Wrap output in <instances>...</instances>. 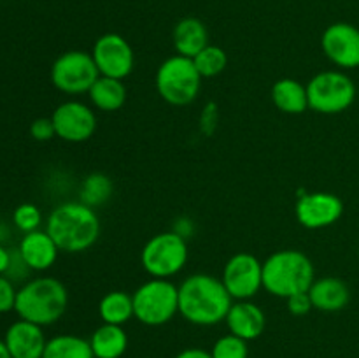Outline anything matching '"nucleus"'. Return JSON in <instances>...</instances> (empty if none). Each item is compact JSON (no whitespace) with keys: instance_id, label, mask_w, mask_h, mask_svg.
I'll use <instances>...</instances> for the list:
<instances>
[{"instance_id":"3","label":"nucleus","mask_w":359,"mask_h":358,"mask_svg":"<svg viewBox=\"0 0 359 358\" xmlns=\"http://www.w3.org/2000/svg\"><path fill=\"white\" fill-rule=\"evenodd\" d=\"M69 307V291L56 277H34L18 290L14 311L20 319L48 326L58 321Z\"/></svg>"},{"instance_id":"37","label":"nucleus","mask_w":359,"mask_h":358,"mask_svg":"<svg viewBox=\"0 0 359 358\" xmlns=\"http://www.w3.org/2000/svg\"><path fill=\"white\" fill-rule=\"evenodd\" d=\"M0 358H13V357H11L9 350H7L6 343H4L2 339H0Z\"/></svg>"},{"instance_id":"11","label":"nucleus","mask_w":359,"mask_h":358,"mask_svg":"<svg viewBox=\"0 0 359 358\" xmlns=\"http://www.w3.org/2000/svg\"><path fill=\"white\" fill-rule=\"evenodd\" d=\"M91 56L100 76L114 79H126L135 67V55L130 42L123 35L112 32L100 35L95 41Z\"/></svg>"},{"instance_id":"28","label":"nucleus","mask_w":359,"mask_h":358,"mask_svg":"<svg viewBox=\"0 0 359 358\" xmlns=\"http://www.w3.org/2000/svg\"><path fill=\"white\" fill-rule=\"evenodd\" d=\"M13 223L14 227H16L20 232H23V234L41 230V225H42L41 209H39L35 204H30V202L20 204L13 213Z\"/></svg>"},{"instance_id":"2","label":"nucleus","mask_w":359,"mask_h":358,"mask_svg":"<svg viewBox=\"0 0 359 358\" xmlns=\"http://www.w3.org/2000/svg\"><path fill=\"white\" fill-rule=\"evenodd\" d=\"M46 232L51 235L60 251H88L100 235V220L93 207L81 200L63 202L49 213Z\"/></svg>"},{"instance_id":"5","label":"nucleus","mask_w":359,"mask_h":358,"mask_svg":"<svg viewBox=\"0 0 359 358\" xmlns=\"http://www.w3.org/2000/svg\"><path fill=\"white\" fill-rule=\"evenodd\" d=\"M202 79L193 58L175 53L168 56L156 70L158 95L170 105H188L198 97Z\"/></svg>"},{"instance_id":"24","label":"nucleus","mask_w":359,"mask_h":358,"mask_svg":"<svg viewBox=\"0 0 359 358\" xmlns=\"http://www.w3.org/2000/svg\"><path fill=\"white\" fill-rule=\"evenodd\" d=\"M42 358H95L90 340L74 333H60L48 339Z\"/></svg>"},{"instance_id":"12","label":"nucleus","mask_w":359,"mask_h":358,"mask_svg":"<svg viewBox=\"0 0 359 358\" xmlns=\"http://www.w3.org/2000/svg\"><path fill=\"white\" fill-rule=\"evenodd\" d=\"M56 137L65 142H84L97 130V114L88 104L79 100L62 102L51 114Z\"/></svg>"},{"instance_id":"9","label":"nucleus","mask_w":359,"mask_h":358,"mask_svg":"<svg viewBox=\"0 0 359 358\" xmlns=\"http://www.w3.org/2000/svg\"><path fill=\"white\" fill-rule=\"evenodd\" d=\"M98 77L100 72L91 53L79 49L62 53L51 65L53 86L67 95L88 93Z\"/></svg>"},{"instance_id":"33","label":"nucleus","mask_w":359,"mask_h":358,"mask_svg":"<svg viewBox=\"0 0 359 358\" xmlns=\"http://www.w3.org/2000/svg\"><path fill=\"white\" fill-rule=\"evenodd\" d=\"M217 121V107L216 104H207L205 109L202 112V118H200V123H202V130L205 133H212V130L216 128Z\"/></svg>"},{"instance_id":"16","label":"nucleus","mask_w":359,"mask_h":358,"mask_svg":"<svg viewBox=\"0 0 359 358\" xmlns=\"http://www.w3.org/2000/svg\"><path fill=\"white\" fill-rule=\"evenodd\" d=\"M228 330L244 340H255L265 332L266 316L258 304L251 300H233L226 319Z\"/></svg>"},{"instance_id":"32","label":"nucleus","mask_w":359,"mask_h":358,"mask_svg":"<svg viewBox=\"0 0 359 358\" xmlns=\"http://www.w3.org/2000/svg\"><path fill=\"white\" fill-rule=\"evenodd\" d=\"M286 305H287V311L291 312L293 316H305L312 311V300L309 297V291L305 293H297L293 297L286 298Z\"/></svg>"},{"instance_id":"14","label":"nucleus","mask_w":359,"mask_h":358,"mask_svg":"<svg viewBox=\"0 0 359 358\" xmlns=\"http://www.w3.org/2000/svg\"><path fill=\"white\" fill-rule=\"evenodd\" d=\"M321 48L326 58L340 69L359 67V28L339 21L323 32Z\"/></svg>"},{"instance_id":"4","label":"nucleus","mask_w":359,"mask_h":358,"mask_svg":"<svg viewBox=\"0 0 359 358\" xmlns=\"http://www.w3.org/2000/svg\"><path fill=\"white\" fill-rule=\"evenodd\" d=\"M314 279V263L298 249H279L263 262V288L273 297L290 298L305 293Z\"/></svg>"},{"instance_id":"25","label":"nucleus","mask_w":359,"mask_h":358,"mask_svg":"<svg viewBox=\"0 0 359 358\" xmlns=\"http://www.w3.org/2000/svg\"><path fill=\"white\" fill-rule=\"evenodd\" d=\"M114 192V185H112L111 178L104 172H91L83 179V185L79 190V200L86 206L97 207L104 206Z\"/></svg>"},{"instance_id":"8","label":"nucleus","mask_w":359,"mask_h":358,"mask_svg":"<svg viewBox=\"0 0 359 358\" xmlns=\"http://www.w3.org/2000/svg\"><path fill=\"white\" fill-rule=\"evenodd\" d=\"M188 256V241L174 230H168L153 235L144 244L140 263L151 277L168 279L184 269Z\"/></svg>"},{"instance_id":"18","label":"nucleus","mask_w":359,"mask_h":358,"mask_svg":"<svg viewBox=\"0 0 359 358\" xmlns=\"http://www.w3.org/2000/svg\"><path fill=\"white\" fill-rule=\"evenodd\" d=\"M309 297L312 300V307L323 312L342 311L351 300V290L340 277L325 276L314 279L309 288Z\"/></svg>"},{"instance_id":"35","label":"nucleus","mask_w":359,"mask_h":358,"mask_svg":"<svg viewBox=\"0 0 359 358\" xmlns=\"http://www.w3.org/2000/svg\"><path fill=\"white\" fill-rule=\"evenodd\" d=\"M175 358H212L210 351L202 350V347H186L181 353L175 354Z\"/></svg>"},{"instance_id":"30","label":"nucleus","mask_w":359,"mask_h":358,"mask_svg":"<svg viewBox=\"0 0 359 358\" xmlns=\"http://www.w3.org/2000/svg\"><path fill=\"white\" fill-rule=\"evenodd\" d=\"M18 290L14 288V283L6 276H0V314L4 312L14 311L16 305Z\"/></svg>"},{"instance_id":"34","label":"nucleus","mask_w":359,"mask_h":358,"mask_svg":"<svg viewBox=\"0 0 359 358\" xmlns=\"http://www.w3.org/2000/svg\"><path fill=\"white\" fill-rule=\"evenodd\" d=\"M172 230H174L175 234H179L181 237H184L186 241H188V239L191 237L193 234H195V221H193L191 218H188V216H181V218H177V220H175Z\"/></svg>"},{"instance_id":"19","label":"nucleus","mask_w":359,"mask_h":358,"mask_svg":"<svg viewBox=\"0 0 359 358\" xmlns=\"http://www.w3.org/2000/svg\"><path fill=\"white\" fill-rule=\"evenodd\" d=\"M172 39L177 55L195 58L209 44V32L198 18H184L174 27Z\"/></svg>"},{"instance_id":"27","label":"nucleus","mask_w":359,"mask_h":358,"mask_svg":"<svg viewBox=\"0 0 359 358\" xmlns=\"http://www.w3.org/2000/svg\"><path fill=\"white\" fill-rule=\"evenodd\" d=\"M210 354H212V358H249L248 340L241 339L233 333L221 336L214 343Z\"/></svg>"},{"instance_id":"20","label":"nucleus","mask_w":359,"mask_h":358,"mask_svg":"<svg viewBox=\"0 0 359 358\" xmlns=\"http://www.w3.org/2000/svg\"><path fill=\"white\" fill-rule=\"evenodd\" d=\"M270 97H272L273 105L286 114H302L309 109L307 86L291 77H283V79L276 81L272 91H270Z\"/></svg>"},{"instance_id":"6","label":"nucleus","mask_w":359,"mask_h":358,"mask_svg":"<svg viewBox=\"0 0 359 358\" xmlns=\"http://www.w3.org/2000/svg\"><path fill=\"white\" fill-rule=\"evenodd\" d=\"M133 314L142 325L161 326L179 312V286L170 279L151 277L132 295Z\"/></svg>"},{"instance_id":"1","label":"nucleus","mask_w":359,"mask_h":358,"mask_svg":"<svg viewBox=\"0 0 359 358\" xmlns=\"http://www.w3.org/2000/svg\"><path fill=\"white\" fill-rule=\"evenodd\" d=\"M179 286V314L196 326H214L226 319L233 298L221 277L191 274Z\"/></svg>"},{"instance_id":"7","label":"nucleus","mask_w":359,"mask_h":358,"mask_svg":"<svg viewBox=\"0 0 359 358\" xmlns=\"http://www.w3.org/2000/svg\"><path fill=\"white\" fill-rule=\"evenodd\" d=\"M307 98L319 114H340L356 100V84L342 70H323L307 83Z\"/></svg>"},{"instance_id":"13","label":"nucleus","mask_w":359,"mask_h":358,"mask_svg":"<svg viewBox=\"0 0 359 358\" xmlns=\"http://www.w3.org/2000/svg\"><path fill=\"white\" fill-rule=\"evenodd\" d=\"M344 214V202L340 197L330 192L304 193L294 206V216L302 227L319 230L335 225Z\"/></svg>"},{"instance_id":"22","label":"nucleus","mask_w":359,"mask_h":358,"mask_svg":"<svg viewBox=\"0 0 359 358\" xmlns=\"http://www.w3.org/2000/svg\"><path fill=\"white\" fill-rule=\"evenodd\" d=\"M91 105L102 112H114L125 105L126 86L121 79L100 76L88 91Z\"/></svg>"},{"instance_id":"26","label":"nucleus","mask_w":359,"mask_h":358,"mask_svg":"<svg viewBox=\"0 0 359 358\" xmlns=\"http://www.w3.org/2000/svg\"><path fill=\"white\" fill-rule=\"evenodd\" d=\"M195 67L198 69L200 76L202 77H216L226 69L228 56L223 51V48L214 44H207L198 55L193 58Z\"/></svg>"},{"instance_id":"31","label":"nucleus","mask_w":359,"mask_h":358,"mask_svg":"<svg viewBox=\"0 0 359 358\" xmlns=\"http://www.w3.org/2000/svg\"><path fill=\"white\" fill-rule=\"evenodd\" d=\"M30 135L34 137L35 140H39V142H46V140H51L53 137H56L53 119L51 118L34 119V123L30 125Z\"/></svg>"},{"instance_id":"36","label":"nucleus","mask_w":359,"mask_h":358,"mask_svg":"<svg viewBox=\"0 0 359 358\" xmlns=\"http://www.w3.org/2000/svg\"><path fill=\"white\" fill-rule=\"evenodd\" d=\"M11 262V248L0 244V276H4Z\"/></svg>"},{"instance_id":"15","label":"nucleus","mask_w":359,"mask_h":358,"mask_svg":"<svg viewBox=\"0 0 359 358\" xmlns=\"http://www.w3.org/2000/svg\"><path fill=\"white\" fill-rule=\"evenodd\" d=\"M4 343L13 358H42L48 339L42 326L27 319H18L7 329Z\"/></svg>"},{"instance_id":"21","label":"nucleus","mask_w":359,"mask_h":358,"mask_svg":"<svg viewBox=\"0 0 359 358\" xmlns=\"http://www.w3.org/2000/svg\"><path fill=\"white\" fill-rule=\"evenodd\" d=\"M88 340L95 358H121L128 350V336L119 325L102 323Z\"/></svg>"},{"instance_id":"10","label":"nucleus","mask_w":359,"mask_h":358,"mask_svg":"<svg viewBox=\"0 0 359 358\" xmlns=\"http://www.w3.org/2000/svg\"><path fill=\"white\" fill-rule=\"evenodd\" d=\"M221 281L233 300H251L263 288V262L251 253H235L224 263Z\"/></svg>"},{"instance_id":"17","label":"nucleus","mask_w":359,"mask_h":358,"mask_svg":"<svg viewBox=\"0 0 359 358\" xmlns=\"http://www.w3.org/2000/svg\"><path fill=\"white\" fill-rule=\"evenodd\" d=\"M18 251L32 270L44 272L55 265L60 249L48 232L35 230L23 234L20 244H18Z\"/></svg>"},{"instance_id":"29","label":"nucleus","mask_w":359,"mask_h":358,"mask_svg":"<svg viewBox=\"0 0 359 358\" xmlns=\"http://www.w3.org/2000/svg\"><path fill=\"white\" fill-rule=\"evenodd\" d=\"M30 270L32 269L27 265L23 256H21L20 251H18V248H11V262L4 276L9 277L13 283H16V281H23L25 277L30 274Z\"/></svg>"},{"instance_id":"23","label":"nucleus","mask_w":359,"mask_h":358,"mask_svg":"<svg viewBox=\"0 0 359 358\" xmlns=\"http://www.w3.org/2000/svg\"><path fill=\"white\" fill-rule=\"evenodd\" d=\"M98 316H100L102 323L123 326L130 319L135 318L132 295L123 290H112L105 293L98 302Z\"/></svg>"}]
</instances>
